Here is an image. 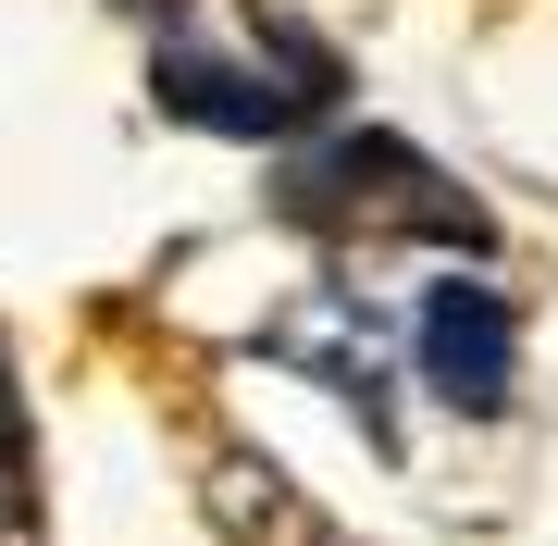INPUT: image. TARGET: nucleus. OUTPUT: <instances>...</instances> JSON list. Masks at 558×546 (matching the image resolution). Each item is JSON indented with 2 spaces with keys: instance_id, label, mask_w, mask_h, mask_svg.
<instances>
[{
  "instance_id": "f257e3e1",
  "label": "nucleus",
  "mask_w": 558,
  "mask_h": 546,
  "mask_svg": "<svg viewBox=\"0 0 558 546\" xmlns=\"http://www.w3.org/2000/svg\"><path fill=\"white\" fill-rule=\"evenodd\" d=\"M274 211L299 223V236H435V248H497V223L459 174H435L410 137H385V124H336V137H311V162L274 174Z\"/></svg>"
},
{
  "instance_id": "f03ea898",
  "label": "nucleus",
  "mask_w": 558,
  "mask_h": 546,
  "mask_svg": "<svg viewBox=\"0 0 558 546\" xmlns=\"http://www.w3.org/2000/svg\"><path fill=\"white\" fill-rule=\"evenodd\" d=\"M260 50L274 62H223V50H161L149 62V100L174 112V124H199V137H311V112H336V87H348V62L299 38V25H260Z\"/></svg>"
},
{
  "instance_id": "7ed1b4c3",
  "label": "nucleus",
  "mask_w": 558,
  "mask_h": 546,
  "mask_svg": "<svg viewBox=\"0 0 558 546\" xmlns=\"http://www.w3.org/2000/svg\"><path fill=\"white\" fill-rule=\"evenodd\" d=\"M410 373L435 385L459 423L509 410V373H521V324H509V299H497V286H472V274H447L435 299L410 311Z\"/></svg>"
},
{
  "instance_id": "20e7f679",
  "label": "nucleus",
  "mask_w": 558,
  "mask_h": 546,
  "mask_svg": "<svg viewBox=\"0 0 558 546\" xmlns=\"http://www.w3.org/2000/svg\"><path fill=\"white\" fill-rule=\"evenodd\" d=\"M211 534L223 546H360L336 509H323L299 472H274L260 447H223L211 460Z\"/></svg>"
},
{
  "instance_id": "39448f33",
  "label": "nucleus",
  "mask_w": 558,
  "mask_h": 546,
  "mask_svg": "<svg viewBox=\"0 0 558 546\" xmlns=\"http://www.w3.org/2000/svg\"><path fill=\"white\" fill-rule=\"evenodd\" d=\"M385 324L360 299H323V311H299V324L274 336V361H299V373H323V385H348V410H360V435L373 447H398V398H385Z\"/></svg>"
},
{
  "instance_id": "423d86ee",
  "label": "nucleus",
  "mask_w": 558,
  "mask_h": 546,
  "mask_svg": "<svg viewBox=\"0 0 558 546\" xmlns=\"http://www.w3.org/2000/svg\"><path fill=\"white\" fill-rule=\"evenodd\" d=\"M0 546H38V435H25L13 361H0Z\"/></svg>"
},
{
  "instance_id": "0eeeda50",
  "label": "nucleus",
  "mask_w": 558,
  "mask_h": 546,
  "mask_svg": "<svg viewBox=\"0 0 558 546\" xmlns=\"http://www.w3.org/2000/svg\"><path fill=\"white\" fill-rule=\"evenodd\" d=\"M112 13H137V25H174V13H186V0H112Z\"/></svg>"
}]
</instances>
